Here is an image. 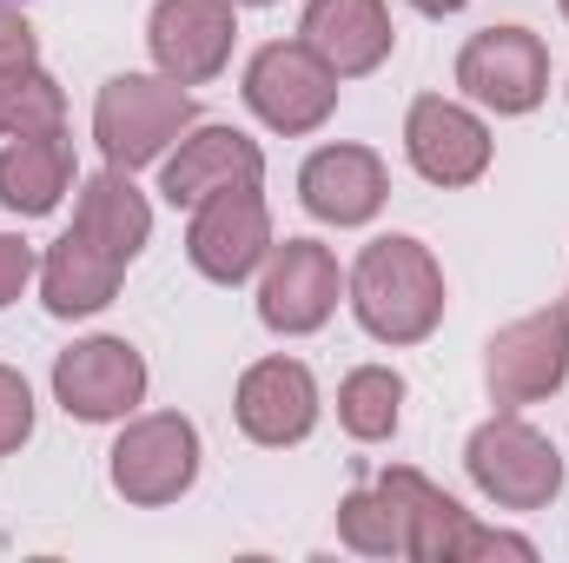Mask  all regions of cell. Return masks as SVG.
<instances>
[{
    "mask_svg": "<svg viewBox=\"0 0 569 563\" xmlns=\"http://www.w3.org/2000/svg\"><path fill=\"white\" fill-rule=\"evenodd\" d=\"M246 107L272 127V134H318L338 107V73L305 47V40H272L252 53L246 67Z\"/></svg>",
    "mask_w": 569,
    "mask_h": 563,
    "instance_id": "7",
    "label": "cell"
},
{
    "mask_svg": "<svg viewBox=\"0 0 569 563\" xmlns=\"http://www.w3.org/2000/svg\"><path fill=\"white\" fill-rule=\"evenodd\" d=\"M192 93L166 73H113L93 100V140L107 152V166L133 172L166 159V146L192 127Z\"/></svg>",
    "mask_w": 569,
    "mask_h": 563,
    "instance_id": "2",
    "label": "cell"
},
{
    "mask_svg": "<svg viewBox=\"0 0 569 563\" xmlns=\"http://www.w3.org/2000/svg\"><path fill=\"white\" fill-rule=\"evenodd\" d=\"M73 192V146L67 134H33V140L0 146V206L20 219H47Z\"/></svg>",
    "mask_w": 569,
    "mask_h": 563,
    "instance_id": "19",
    "label": "cell"
},
{
    "mask_svg": "<svg viewBox=\"0 0 569 563\" xmlns=\"http://www.w3.org/2000/svg\"><path fill=\"white\" fill-rule=\"evenodd\" d=\"M120 279H127V266L113 253H100L87 233H60L40 259V305L53 318H87V312L113 305Z\"/></svg>",
    "mask_w": 569,
    "mask_h": 563,
    "instance_id": "17",
    "label": "cell"
},
{
    "mask_svg": "<svg viewBox=\"0 0 569 563\" xmlns=\"http://www.w3.org/2000/svg\"><path fill=\"white\" fill-rule=\"evenodd\" d=\"M405 152H411L418 179H430V186H477L490 172V127L470 107L425 93L405 113Z\"/></svg>",
    "mask_w": 569,
    "mask_h": 563,
    "instance_id": "12",
    "label": "cell"
},
{
    "mask_svg": "<svg viewBox=\"0 0 569 563\" xmlns=\"http://www.w3.org/2000/svg\"><path fill=\"white\" fill-rule=\"evenodd\" d=\"M563 378H569V305L530 312V318H510L503 332H490V345H483V385H490V405L523 412V405L563 392Z\"/></svg>",
    "mask_w": 569,
    "mask_h": 563,
    "instance_id": "5",
    "label": "cell"
},
{
    "mask_svg": "<svg viewBox=\"0 0 569 563\" xmlns=\"http://www.w3.org/2000/svg\"><path fill=\"white\" fill-rule=\"evenodd\" d=\"M298 40H305L338 80H358V73H378V67L391 60L398 27H391V7H385V0H305Z\"/></svg>",
    "mask_w": 569,
    "mask_h": 563,
    "instance_id": "16",
    "label": "cell"
},
{
    "mask_svg": "<svg viewBox=\"0 0 569 563\" xmlns=\"http://www.w3.org/2000/svg\"><path fill=\"white\" fill-rule=\"evenodd\" d=\"M351 312L378 345H425L443 325V266L425 239L385 233L351 266Z\"/></svg>",
    "mask_w": 569,
    "mask_h": 563,
    "instance_id": "1",
    "label": "cell"
},
{
    "mask_svg": "<svg viewBox=\"0 0 569 563\" xmlns=\"http://www.w3.org/2000/svg\"><path fill=\"white\" fill-rule=\"evenodd\" d=\"M113 464V491L140 511H159V504H179L192 484H199V431L179 412H146L120 431V444L107 451Z\"/></svg>",
    "mask_w": 569,
    "mask_h": 563,
    "instance_id": "4",
    "label": "cell"
},
{
    "mask_svg": "<svg viewBox=\"0 0 569 563\" xmlns=\"http://www.w3.org/2000/svg\"><path fill=\"white\" fill-rule=\"evenodd\" d=\"M338 259H331V246H318V239H284L266 253V279H259V318H266V332H279V338H305V332H318L331 312H338Z\"/></svg>",
    "mask_w": 569,
    "mask_h": 563,
    "instance_id": "11",
    "label": "cell"
},
{
    "mask_svg": "<svg viewBox=\"0 0 569 563\" xmlns=\"http://www.w3.org/2000/svg\"><path fill=\"white\" fill-rule=\"evenodd\" d=\"M298 199L325 226H371L391 199V172L371 146H318L298 172Z\"/></svg>",
    "mask_w": 569,
    "mask_h": 563,
    "instance_id": "14",
    "label": "cell"
},
{
    "mask_svg": "<svg viewBox=\"0 0 569 563\" xmlns=\"http://www.w3.org/2000/svg\"><path fill=\"white\" fill-rule=\"evenodd\" d=\"M266 253H272V213L259 186H232L192 206V226H186L192 273H206L212 285H239L266 266Z\"/></svg>",
    "mask_w": 569,
    "mask_h": 563,
    "instance_id": "8",
    "label": "cell"
},
{
    "mask_svg": "<svg viewBox=\"0 0 569 563\" xmlns=\"http://www.w3.org/2000/svg\"><path fill=\"white\" fill-rule=\"evenodd\" d=\"M232 186H266V152H259V140H246L239 127H186L179 134V152L159 172V192L172 206H199V199L232 192Z\"/></svg>",
    "mask_w": 569,
    "mask_h": 563,
    "instance_id": "15",
    "label": "cell"
},
{
    "mask_svg": "<svg viewBox=\"0 0 569 563\" xmlns=\"http://www.w3.org/2000/svg\"><path fill=\"white\" fill-rule=\"evenodd\" d=\"M60 127H67V93L40 60L0 73V140H33V134H60Z\"/></svg>",
    "mask_w": 569,
    "mask_h": 563,
    "instance_id": "20",
    "label": "cell"
},
{
    "mask_svg": "<svg viewBox=\"0 0 569 563\" xmlns=\"http://www.w3.org/2000/svg\"><path fill=\"white\" fill-rule=\"evenodd\" d=\"M457 87L503 120L537 113L550 93V47L530 27H483L457 53Z\"/></svg>",
    "mask_w": 569,
    "mask_h": 563,
    "instance_id": "6",
    "label": "cell"
},
{
    "mask_svg": "<svg viewBox=\"0 0 569 563\" xmlns=\"http://www.w3.org/2000/svg\"><path fill=\"white\" fill-rule=\"evenodd\" d=\"M40 273V259H33V246L27 239H13V233H0V312L27 292V279Z\"/></svg>",
    "mask_w": 569,
    "mask_h": 563,
    "instance_id": "24",
    "label": "cell"
},
{
    "mask_svg": "<svg viewBox=\"0 0 569 563\" xmlns=\"http://www.w3.org/2000/svg\"><path fill=\"white\" fill-rule=\"evenodd\" d=\"M33 437V392L13 365H0V457H13Z\"/></svg>",
    "mask_w": 569,
    "mask_h": 563,
    "instance_id": "23",
    "label": "cell"
},
{
    "mask_svg": "<svg viewBox=\"0 0 569 563\" xmlns=\"http://www.w3.org/2000/svg\"><path fill=\"white\" fill-rule=\"evenodd\" d=\"M557 7H563V20H569V0H557Z\"/></svg>",
    "mask_w": 569,
    "mask_h": 563,
    "instance_id": "28",
    "label": "cell"
},
{
    "mask_svg": "<svg viewBox=\"0 0 569 563\" xmlns=\"http://www.w3.org/2000/svg\"><path fill=\"white\" fill-rule=\"evenodd\" d=\"M411 7H418V13H437V20H443V13H463L470 0H411Z\"/></svg>",
    "mask_w": 569,
    "mask_h": 563,
    "instance_id": "26",
    "label": "cell"
},
{
    "mask_svg": "<svg viewBox=\"0 0 569 563\" xmlns=\"http://www.w3.org/2000/svg\"><path fill=\"white\" fill-rule=\"evenodd\" d=\"M338 537L365 557H411V531H405V504L385 484H365L338 504Z\"/></svg>",
    "mask_w": 569,
    "mask_h": 563,
    "instance_id": "22",
    "label": "cell"
},
{
    "mask_svg": "<svg viewBox=\"0 0 569 563\" xmlns=\"http://www.w3.org/2000/svg\"><path fill=\"white\" fill-rule=\"evenodd\" d=\"M405 418V378L391 365H358L345 385H338V424L358 437V444H378L391 437Z\"/></svg>",
    "mask_w": 569,
    "mask_h": 563,
    "instance_id": "21",
    "label": "cell"
},
{
    "mask_svg": "<svg viewBox=\"0 0 569 563\" xmlns=\"http://www.w3.org/2000/svg\"><path fill=\"white\" fill-rule=\"evenodd\" d=\"M463 471H470V484L497 511H543L563 491V451L537 424H523L517 412H497L490 424L470 431Z\"/></svg>",
    "mask_w": 569,
    "mask_h": 563,
    "instance_id": "3",
    "label": "cell"
},
{
    "mask_svg": "<svg viewBox=\"0 0 569 563\" xmlns=\"http://www.w3.org/2000/svg\"><path fill=\"white\" fill-rule=\"evenodd\" d=\"M232 40H239V0H159L146 20V47L159 73L179 87L219 80L232 60Z\"/></svg>",
    "mask_w": 569,
    "mask_h": 563,
    "instance_id": "9",
    "label": "cell"
},
{
    "mask_svg": "<svg viewBox=\"0 0 569 563\" xmlns=\"http://www.w3.org/2000/svg\"><path fill=\"white\" fill-rule=\"evenodd\" d=\"M239 7H272V0H239Z\"/></svg>",
    "mask_w": 569,
    "mask_h": 563,
    "instance_id": "27",
    "label": "cell"
},
{
    "mask_svg": "<svg viewBox=\"0 0 569 563\" xmlns=\"http://www.w3.org/2000/svg\"><path fill=\"white\" fill-rule=\"evenodd\" d=\"M27 60H40V40L27 27V13H13V0H0V73H13Z\"/></svg>",
    "mask_w": 569,
    "mask_h": 563,
    "instance_id": "25",
    "label": "cell"
},
{
    "mask_svg": "<svg viewBox=\"0 0 569 563\" xmlns=\"http://www.w3.org/2000/svg\"><path fill=\"white\" fill-rule=\"evenodd\" d=\"M73 233H87L100 253H113L120 266H133L146 253V239H152V206H146V192L133 186V172H120V166L93 172V179L80 186Z\"/></svg>",
    "mask_w": 569,
    "mask_h": 563,
    "instance_id": "18",
    "label": "cell"
},
{
    "mask_svg": "<svg viewBox=\"0 0 569 563\" xmlns=\"http://www.w3.org/2000/svg\"><path fill=\"white\" fill-rule=\"evenodd\" d=\"M53 398L80 424H113L146 398V358L127 338H80L53 358Z\"/></svg>",
    "mask_w": 569,
    "mask_h": 563,
    "instance_id": "10",
    "label": "cell"
},
{
    "mask_svg": "<svg viewBox=\"0 0 569 563\" xmlns=\"http://www.w3.org/2000/svg\"><path fill=\"white\" fill-rule=\"evenodd\" d=\"M232 418L266 451L305 444L318 424V378L298 358H259V365H246V378L232 392Z\"/></svg>",
    "mask_w": 569,
    "mask_h": 563,
    "instance_id": "13",
    "label": "cell"
}]
</instances>
